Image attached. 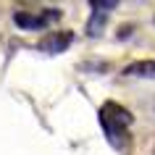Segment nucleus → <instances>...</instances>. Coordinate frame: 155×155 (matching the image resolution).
Listing matches in <instances>:
<instances>
[{
	"label": "nucleus",
	"mask_w": 155,
	"mask_h": 155,
	"mask_svg": "<svg viewBox=\"0 0 155 155\" xmlns=\"http://www.w3.org/2000/svg\"><path fill=\"white\" fill-rule=\"evenodd\" d=\"M71 40H74L71 32H53L40 42V50H45V53H63L71 45Z\"/></svg>",
	"instance_id": "nucleus-3"
},
{
	"label": "nucleus",
	"mask_w": 155,
	"mask_h": 155,
	"mask_svg": "<svg viewBox=\"0 0 155 155\" xmlns=\"http://www.w3.org/2000/svg\"><path fill=\"white\" fill-rule=\"evenodd\" d=\"M61 18V11L58 8H48V11H40V13H29V11H18L13 21H16L21 29H42V26L53 24Z\"/></svg>",
	"instance_id": "nucleus-2"
},
{
	"label": "nucleus",
	"mask_w": 155,
	"mask_h": 155,
	"mask_svg": "<svg viewBox=\"0 0 155 155\" xmlns=\"http://www.w3.org/2000/svg\"><path fill=\"white\" fill-rule=\"evenodd\" d=\"M126 76H139V79H155V61H134L124 68Z\"/></svg>",
	"instance_id": "nucleus-4"
},
{
	"label": "nucleus",
	"mask_w": 155,
	"mask_h": 155,
	"mask_svg": "<svg viewBox=\"0 0 155 155\" xmlns=\"http://www.w3.org/2000/svg\"><path fill=\"white\" fill-rule=\"evenodd\" d=\"M131 124V113L118 103H105L100 108V126L105 131L108 142L113 147L124 145V134H126V126Z\"/></svg>",
	"instance_id": "nucleus-1"
}]
</instances>
